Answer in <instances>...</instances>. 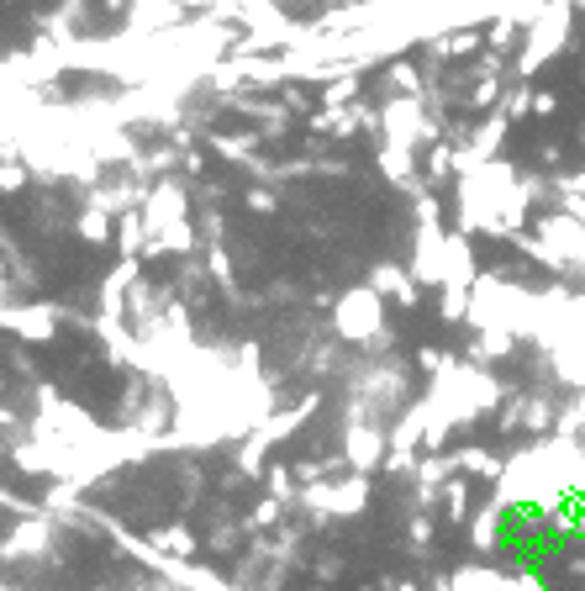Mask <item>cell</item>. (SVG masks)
I'll use <instances>...</instances> for the list:
<instances>
[]
</instances>
